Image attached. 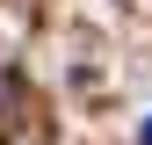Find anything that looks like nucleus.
Masks as SVG:
<instances>
[{
    "label": "nucleus",
    "mask_w": 152,
    "mask_h": 145,
    "mask_svg": "<svg viewBox=\"0 0 152 145\" xmlns=\"http://www.w3.org/2000/svg\"><path fill=\"white\" fill-rule=\"evenodd\" d=\"M138 145H152V116H145V123H138Z\"/></svg>",
    "instance_id": "1"
}]
</instances>
